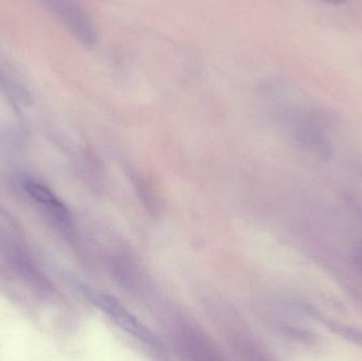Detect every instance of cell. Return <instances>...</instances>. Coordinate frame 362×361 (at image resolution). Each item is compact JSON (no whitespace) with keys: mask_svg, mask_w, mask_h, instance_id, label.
I'll return each instance as SVG.
<instances>
[{"mask_svg":"<svg viewBox=\"0 0 362 361\" xmlns=\"http://www.w3.org/2000/svg\"><path fill=\"white\" fill-rule=\"evenodd\" d=\"M55 15L68 31L86 47H93L98 35L90 17L76 0H37Z\"/></svg>","mask_w":362,"mask_h":361,"instance_id":"cell-1","label":"cell"},{"mask_svg":"<svg viewBox=\"0 0 362 361\" xmlns=\"http://www.w3.org/2000/svg\"><path fill=\"white\" fill-rule=\"evenodd\" d=\"M85 292L98 307H100L119 328L122 329L129 336L152 347H156L158 345L154 334L116 299L108 295L91 292L89 290H85Z\"/></svg>","mask_w":362,"mask_h":361,"instance_id":"cell-2","label":"cell"},{"mask_svg":"<svg viewBox=\"0 0 362 361\" xmlns=\"http://www.w3.org/2000/svg\"><path fill=\"white\" fill-rule=\"evenodd\" d=\"M21 184L32 199L48 207L62 222L67 223L69 220V215L65 206L46 186L29 177H23Z\"/></svg>","mask_w":362,"mask_h":361,"instance_id":"cell-3","label":"cell"},{"mask_svg":"<svg viewBox=\"0 0 362 361\" xmlns=\"http://www.w3.org/2000/svg\"><path fill=\"white\" fill-rule=\"evenodd\" d=\"M357 262L362 267V248L359 250L358 254H357Z\"/></svg>","mask_w":362,"mask_h":361,"instance_id":"cell-4","label":"cell"},{"mask_svg":"<svg viewBox=\"0 0 362 361\" xmlns=\"http://www.w3.org/2000/svg\"><path fill=\"white\" fill-rule=\"evenodd\" d=\"M325 1L329 2V4H341V2H344V0H325Z\"/></svg>","mask_w":362,"mask_h":361,"instance_id":"cell-5","label":"cell"}]
</instances>
